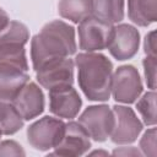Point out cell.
<instances>
[{
  "mask_svg": "<svg viewBox=\"0 0 157 157\" xmlns=\"http://www.w3.org/2000/svg\"><path fill=\"white\" fill-rule=\"evenodd\" d=\"M92 15L112 25L120 22L124 17V0H92Z\"/></svg>",
  "mask_w": 157,
  "mask_h": 157,
  "instance_id": "9a60e30c",
  "label": "cell"
},
{
  "mask_svg": "<svg viewBox=\"0 0 157 157\" xmlns=\"http://www.w3.org/2000/svg\"><path fill=\"white\" fill-rule=\"evenodd\" d=\"M0 63L16 65L28 71V63L26 59V52L22 44L2 43L0 44Z\"/></svg>",
  "mask_w": 157,
  "mask_h": 157,
  "instance_id": "ac0fdd59",
  "label": "cell"
},
{
  "mask_svg": "<svg viewBox=\"0 0 157 157\" xmlns=\"http://www.w3.org/2000/svg\"><path fill=\"white\" fill-rule=\"evenodd\" d=\"M58 10L61 17L78 23L92 15V0H60Z\"/></svg>",
  "mask_w": 157,
  "mask_h": 157,
  "instance_id": "2e32d148",
  "label": "cell"
},
{
  "mask_svg": "<svg viewBox=\"0 0 157 157\" xmlns=\"http://www.w3.org/2000/svg\"><path fill=\"white\" fill-rule=\"evenodd\" d=\"M23 126V118L13 107L0 101V130L5 135H12Z\"/></svg>",
  "mask_w": 157,
  "mask_h": 157,
  "instance_id": "e0dca14e",
  "label": "cell"
},
{
  "mask_svg": "<svg viewBox=\"0 0 157 157\" xmlns=\"http://www.w3.org/2000/svg\"><path fill=\"white\" fill-rule=\"evenodd\" d=\"M0 156H25V151L17 142L7 140L0 142Z\"/></svg>",
  "mask_w": 157,
  "mask_h": 157,
  "instance_id": "603a6c76",
  "label": "cell"
},
{
  "mask_svg": "<svg viewBox=\"0 0 157 157\" xmlns=\"http://www.w3.org/2000/svg\"><path fill=\"white\" fill-rule=\"evenodd\" d=\"M29 38L27 27L17 21H10L9 26L0 32V44L2 43H16L25 45Z\"/></svg>",
  "mask_w": 157,
  "mask_h": 157,
  "instance_id": "d6986e66",
  "label": "cell"
},
{
  "mask_svg": "<svg viewBox=\"0 0 157 157\" xmlns=\"http://www.w3.org/2000/svg\"><path fill=\"white\" fill-rule=\"evenodd\" d=\"M144 70H145V77L146 83L151 90H155L156 87V56L147 55L144 60Z\"/></svg>",
  "mask_w": 157,
  "mask_h": 157,
  "instance_id": "7402d4cb",
  "label": "cell"
},
{
  "mask_svg": "<svg viewBox=\"0 0 157 157\" xmlns=\"http://www.w3.org/2000/svg\"><path fill=\"white\" fill-rule=\"evenodd\" d=\"M81 104V98L71 85L49 90V109L59 118H75Z\"/></svg>",
  "mask_w": 157,
  "mask_h": 157,
  "instance_id": "30bf717a",
  "label": "cell"
},
{
  "mask_svg": "<svg viewBox=\"0 0 157 157\" xmlns=\"http://www.w3.org/2000/svg\"><path fill=\"white\" fill-rule=\"evenodd\" d=\"M1 134H2V132H1V130H0V137H1Z\"/></svg>",
  "mask_w": 157,
  "mask_h": 157,
  "instance_id": "4316f807",
  "label": "cell"
},
{
  "mask_svg": "<svg viewBox=\"0 0 157 157\" xmlns=\"http://www.w3.org/2000/svg\"><path fill=\"white\" fill-rule=\"evenodd\" d=\"M157 0H128V16L137 26L146 27L157 18Z\"/></svg>",
  "mask_w": 157,
  "mask_h": 157,
  "instance_id": "5bb4252c",
  "label": "cell"
},
{
  "mask_svg": "<svg viewBox=\"0 0 157 157\" xmlns=\"http://www.w3.org/2000/svg\"><path fill=\"white\" fill-rule=\"evenodd\" d=\"M65 130V123L53 117H44L33 123L27 130V139L32 147L39 151L55 148Z\"/></svg>",
  "mask_w": 157,
  "mask_h": 157,
  "instance_id": "277c9868",
  "label": "cell"
},
{
  "mask_svg": "<svg viewBox=\"0 0 157 157\" xmlns=\"http://www.w3.org/2000/svg\"><path fill=\"white\" fill-rule=\"evenodd\" d=\"M78 85L91 101H107L110 97L113 65L103 54L81 53L75 58Z\"/></svg>",
  "mask_w": 157,
  "mask_h": 157,
  "instance_id": "7a4b0ae2",
  "label": "cell"
},
{
  "mask_svg": "<svg viewBox=\"0 0 157 157\" xmlns=\"http://www.w3.org/2000/svg\"><path fill=\"white\" fill-rule=\"evenodd\" d=\"M136 108L146 125L156 124V93L153 90L151 92H146L140 98Z\"/></svg>",
  "mask_w": 157,
  "mask_h": 157,
  "instance_id": "ffe728a7",
  "label": "cell"
},
{
  "mask_svg": "<svg viewBox=\"0 0 157 157\" xmlns=\"http://www.w3.org/2000/svg\"><path fill=\"white\" fill-rule=\"evenodd\" d=\"M78 123L94 141H105L114 128V113L108 105H91L83 110Z\"/></svg>",
  "mask_w": 157,
  "mask_h": 157,
  "instance_id": "5b68a950",
  "label": "cell"
},
{
  "mask_svg": "<svg viewBox=\"0 0 157 157\" xmlns=\"http://www.w3.org/2000/svg\"><path fill=\"white\" fill-rule=\"evenodd\" d=\"M142 92V82L139 71L132 65H124L117 69L112 77L113 97L120 103L135 102Z\"/></svg>",
  "mask_w": 157,
  "mask_h": 157,
  "instance_id": "8992f818",
  "label": "cell"
},
{
  "mask_svg": "<svg viewBox=\"0 0 157 157\" xmlns=\"http://www.w3.org/2000/svg\"><path fill=\"white\" fill-rule=\"evenodd\" d=\"M9 23H10V18H9L7 13L0 7V32L4 31L9 26Z\"/></svg>",
  "mask_w": 157,
  "mask_h": 157,
  "instance_id": "d4e9b609",
  "label": "cell"
},
{
  "mask_svg": "<svg viewBox=\"0 0 157 157\" xmlns=\"http://www.w3.org/2000/svg\"><path fill=\"white\" fill-rule=\"evenodd\" d=\"M113 25L93 15L83 18L78 25V45L82 50L94 52L108 47Z\"/></svg>",
  "mask_w": 157,
  "mask_h": 157,
  "instance_id": "3957f363",
  "label": "cell"
},
{
  "mask_svg": "<svg viewBox=\"0 0 157 157\" xmlns=\"http://www.w3.org/2000/svg\"><path fill=\"white\" fill-rule=\"evenodd\" d=\"M114 113V128L110 137L114 144H130L134 142L142 130V123L135 115L134 110L129 107L115 105Z\"/></svg>",
  "mask_w": 157,
  "mask_h": 157,
  "instance_id": "ba28073f",
  "label": "cell"
},
{
  "mask_svg": "<svg viewBox=\"0 0 157 157\" xmlns=\"http://www.w3.org/2000/svg\"><path fill=\"white\" fill-rule=\"evenodd\" d=\"M36 74L38 82L47 90L72 85L74 61L70 58L52 60L39 66Z\"/></svg>",
  "mask_w": 157,
  "mask_h": 157,
  "instance_id": "52a82bcc",
  "label": "cell"
},
{
  "mask_svg": "<svg viewBox=\"0 0 157 157\" xmlns=\"http://www.w3.org/2000/svg\"><path fill=\"white\" fill-rule=\"evenodd\" d=\"M139 44V31L130 25H119L113 27L112 37L107 48L117 60H126L137 53Z\"/></svg>",
  "mask_w": 157,
  "mask_h": 157,
  "instance_id": "9c48e42d",
  "label": "cell"
},
{
  "mask_svg": "<svg viewBox=\"0 0 157 157\" xmlns=\"http://www.w3.org/2000/svg\"><path fill=\"white\" fill-rule=\"evenodd\" d=\"M145 53L156 56V32L151 31L145 38Z\"/></svg>",
  "mask_w": 157,
  "mask_h": 157,
  "instance_id": "cb8c5ba5",
  "label": "cell"
},
{
  "mask_svg": "<svg viewBox=\"0 0 157 157\" xmlns=\"http://www.w3.org/2000/svg\"><path fill=\"white\" fill-rule=\"evenodd\" d=\"M27 70L16 65L0 63V101H12L28 82Z\"/></svg>",
  "mask_w": 157,
  "mask_h": 157,
  "instance_id": "4fadbf2b",
  "label": "cell"
},
{
  "mask_svg": "<svg viewBox=\"0 0 157 157\" xmlns=\"http://www.w3.org/2000/svg\"><path fill=\"white\" fill-rule=\"evenodd\" d=\"M76 52L75 31L70 25L55 20L47 23L31 43L34 70L48 61L69 58Z\"/></svg>",
  "mask_w": 157,
  "mask_h": 157,
  "instance_id": "6da1fadb",
  "label": "cell"
},
{
  "mask_svg": "<svg viewBox=\"0 0 157 157\" xmlns=\"http://www.w3.org/2000/svg\"><path fill=\"white\" fill-rule=\"evenodd\" d=\"M11 102L26 120L38 117L44 109L43 92L34 82H27Z\"/></svg>",
  "mask_w": 157,
  "mask_h": 157,
  "instance_id": "7c38bea8",
  "label": "cell"
},
{
  "mask_svg": "<svg viewBox=\"0 0 157 157\" xmlns=\"http://www.w3.org/2000/svg\"><path fill=\"white\" fill-rule=\"evenodd\" d=\"M140 147L145 155L153 156V157L156 156L157 152H156V129L155 128H151L144 134L140 141Z\"/></svg>",
  "mask_w": 157,
  "mask_h": 157,
  "instance_id": "44dd1931",
  "label": "cell"
},
{
  "mask_svg": "<svg viewBox=\"0 0 157 157\" xmlns=\"http://www.w3.org/2000/svg\"><path fill=\"white\" fill-rule=\"evenodd\" d=\"M113 155H139V151L130 147V150H115L113 152Z\"/></svg>",
  "mask_w": 157,
  "mask_h": 157,
  "instance_id": "484cf974",
  "label": "cell"
},
{
  "mask_svg": "<svg viewBox=\"0 0 157 157\" xmlns=\"http://www.w3.org/2000/svg\"><path fill=\"white\" fill-rule=\"evenodd\" d=\"M91 147L90 136L80 123L70 121L65 124L64 135L52 155L80 156Z\"/></svg>",
  "mask_w": 157,
  "mask_h": 157,
  "instance_id": "8fae6325",
  "label": "cell"
}]
</instances>
